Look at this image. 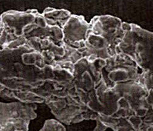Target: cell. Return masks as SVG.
I'll return each instance as SVG.
<instances>
[{
    "instance_id": "6da1fadb",
    "label": "cell",
    "mask_w": 153,
    "mask_h": 131,
    "mask_svg": "<svg viewBox=\"0 0 153 131\" xmlns=\"http://www.w3.org/2000/svg\"><path fill=\"white\" fill-rule=\"evenodd\" d=\"M36 117L34 108L21 102H0V131H29Z\"/></svg>"
},
{
    "instance_id": "7a4b0ae2",
    "label": "cell",
    "mask_w": 153,
    "mask_h": 131,
    "mask_svg": "<svg viewBox=\"0 0 153 131\" xmlns=\"http://www.w3.org/2000/svg\"><path fill=\"white\" fill-rule=\"evenodd\" d=\"M39 131H65L64 126L55 120H47Z\"/></svg>"
}]
</instances>
